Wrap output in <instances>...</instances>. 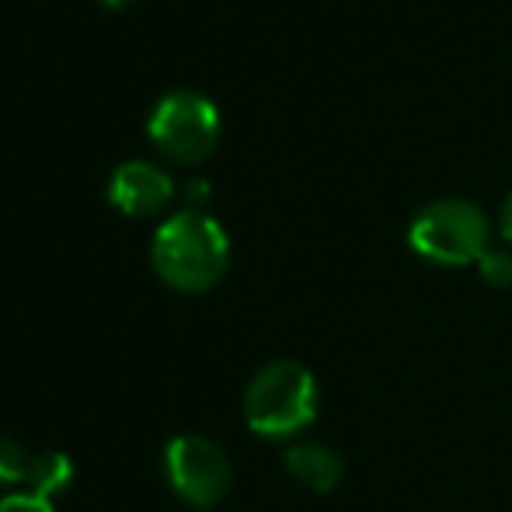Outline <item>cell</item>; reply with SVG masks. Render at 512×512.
<instances>
[{
  "label": "cell",
  "mask_w": 512,
  "mask_h": 512,
  "mask_svg": "<svg viewBox=\"0 0 512 512\" xmlns=\"http://www.w3.org/2000/svg\"><path fill=\"white\" fill-rule=\"evenodd\" d=\"M185 199H189V206H199L209 199V182L203 178H196V182H189V189H185Z\"/></svg>",
  "instance_id": "cell-12"
},
{
  "label": "cell",
  "mask_w": 512,
  "mask_h": 512,
  "mask_svg": "<svg viewBox=\"0 0 512 512\" xmlns=\"http://www.w3.org/2000/svg\"><path fill=\"white\" fill-rule=\"evenodd\" d=\"M150 265L157 279L178 293H206L227 276L230 237L203 209L175 213L150 237Z\"/></svg>",
  "instance_id": "cell-1"
},
{
  "label": "cell",
  "mask_w": 512,
  "mask_h": 512,
  "mask_svg": "<svg viewBox=\"0 0 512 512\" xmlns=\"http://www.w3.org/2000/svg\"><path fill=\"white\" fill-rule=\"evenodd\" d=\"M175 199L168 171L150 161H122L108 178V203L126 216H157Z\"/></svg>",
  "instance_id": "cell-6"
},
{
  "label": "cell",
  "mask_w": 512,
  "mask_h": 512,
  "mask_svg": "<svg viewBox=\"0 0 512 512\" xmlns=\"http://www.w3.org/2000/svg\"><path fill=\"white\" fill-rule=\"evenodd\" d=\"M244 418L265 439H293L317 418V380L307 366L276 359L251 377Z\"/></svg>",
  "instance_id": "cell-2"
},
{
  "label": "cell",
  "mask_w": 512,
  "mask_h": 512,
  "mask_svg": "<svg viewBox=\"0 0 512 512\" xmlns=\"http://www.w3.org/2000/svg\"><path fill=\"white\" fill-rule=\"evenodd\" d=\"M220 108L203 91L178 88L154 105L147 119L150 143L175 164H199L220 143Z\"/></svg>",
  "instance_id": "cell-4"
},
{
  "label": "cell",
  "mask_w": 512,
  "mask_h": 512,
  "mask_svg": "<svg viewBox=\"0 0 512 512\" xmlns=\"http://www.w3.org/2000/svg\"><path fill=\"white\" fill-rule=\"evenodd\" d=\"M164 474L168 485L185 506L213 509L230 492V460L213 439L206 436H175L164 450Z\"/></svg>",
  "instance_id": "cell-5"
},
{
  "label": "cell",
  "mask_w": 512,
  "mask_h": 512,
  "mask_svg": "<svg viewBox=\"0 0 512 512\" xmlns=\"http://www.w3.org/2000/svg\"><path fill=\"white\" fill-rule=\"evenodd\" d=\"M408 244L418 258L446 269L460 265H478L492 244V223L485 209L467 203V199H436L418 209L408 227Z\"/></svg>",
  "instance_id": "cell-3"
},
{
  "label": "cell",
  "mask_w": 512,
  "mask_h": 512,
  "mask_svg": "<svg viewBox=\"0 0 512 512\" xmlns=\"http://www.w3.org/2000/svg\"><path fill=\"white\" fill-rule=\"evenodd\" d=\"M28 464H32V457L21 450V443H14L11 436H0V488L25 485Z\"/></svg>",
  "instance_id": "cell-9"
},
{
  "label": "cell",
  "mask_w": 512,
  "mask_h": 512,
  "mask_svg": "<svg viewBox=\"0 0 512 512\" xmlns=\"http://www.w3.org/2000/svg\"><path fill=\"white\" fill-rule=\"evenodd\" d=\"M478 272L488 286L506 290V286H512V255L509 251H488V255L478 262Z\"/></svg>",
  "instance_id": "cell-10"
},
{
  "label": "cell",
  "mask_w": 512,
  "mask_h": 512,
  "mask_svg": "<svg viewBox=\"0 0 512 512\" xmlns=\"http://www.w3.org/2000/svg\"><path fill=\"white\" fill-rule=\"evenodd\" d=\"M286 471H290V478L297 481V485H304L307 492H335L338 481H342V457H338L331 446L324 443H300V446H290L286 450Z\"/></svg>",
  "instance_id": "cell-7"
},
{
  "label": "cell",
  "mask_w": 512,
  "mask_h": 512,
  "mask_svg": "<svg viewBox=\"0 0 512 512\" xmlns=\"http://www.w3.org/2000/svg\"><path fill=\"white\" fill-rule=\"evenodd\" d=\"M70 481H74V460L60 450H46V453H35L32 464H28L25 492L42 495V499L53 502L60 492H67Z\"/></svg>",
  "instance_id": "cell-8"
},
{
  "label": "cell",
  "mask_w": 512,
  "mask_h": 512,
  "mask_svg": "<svg viewBox=\"0 0 512 512\" xmlns=\"http://www.w3.org/2000/svg\"><path fill=\"white\" fill-rule=\"evenodd\" d=\"M98 4L112 7V11H122V7H133V4H136V0H98Z\"/></svg>",
  "instance_id": "cell-14"
},
{
  "label": "cell",
  "mask_w": 512,
  "mask_h": 512,
  "mask_svg": "<svg viewBox=\"0 0 512 512\" xmlns=\"http://www.w3.org/2000/svg\"><path fill=\"white\" fill-rule=\"evenodd\" d=\"M499 234L512 244V192L506 196V203H502V213H499Z\"/></svg>",
  "instance_id": "cell-13"
},
{
  "label": "cell",
  "mask_w": 512,
  "mask_h": 512,
  "mask_svg": "<svg viewBox=\"0 0 512 512\" xmlns=\"http://www.w3.org/2000/svg\"><path fill=\"white\" fill-rule=\"evenodd\" d=\"M0 512H56L53 502L32 492H11L0 499Z\"/></svg>",
  "instance_id": "cell-11"
}]
</instances>
